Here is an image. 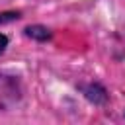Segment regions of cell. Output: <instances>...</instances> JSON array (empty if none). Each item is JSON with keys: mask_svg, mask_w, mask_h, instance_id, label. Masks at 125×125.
<instances>
[{"mask_svg": "<svg viewBox=\"0 0 125 125\" xmlns=\"http://www.w3.org/2000/svg\"><path fill=\"white\" fill-rule=\"evenodd\" d=\"M25 33H27L29 37L37 39V41H47V39L51 37V31H49L47 27H43V25H29V27L25 29Z\"/></svg>", "mask_w": 125, "mask_h": 125, "instance_id": "cell-1", "label": "cell"}, {"mask_svg": "<svg viewBox=\"0 0 125 125\" xmlns=\"http://www.w3.org/2000/svg\"><path fill=\"white\" fill-rule=\"evenodd\" d=\"M18 18H20L18 12H4V14H0V23H4V21H12V20H18Z\"/></svg>", "mask_w": 125, "mask_h": 125, "instance_id": "cell-2", "label": "cell"}, {"mask_svg": "<svg viewBox=\"0 0 125 125\" xmlns=\"http://www.w3.org/2000/svg\"><path fill=\"white\" fill-rule=\"evenodd\" d=\"M6 47H8V37L0 33V55L4 53V49H6Z\"/></svg>", "mask_w": 125, "mask_h": 125, "instance_id": "cell-3", "label": "cell"}]
</instances>
